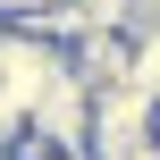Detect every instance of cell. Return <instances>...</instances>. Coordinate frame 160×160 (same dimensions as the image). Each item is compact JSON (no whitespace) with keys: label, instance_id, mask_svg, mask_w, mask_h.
Masks as SVG:
<instances>
[{"label":"cell","instance_id":"obj_2","mask_svg":"<svg viewBox=\"0 0 160 160\" xmlns=\"http://www.w3.org/2000/svg\"><path fill=\"white\" fill-rule=\"evenodd\" d=\"M25 127L42 135V143H59V152H84V127H93V84L76 76V59L25 101Z\"/></svg>","mask_w":160,"mask_h":160},{"label":"cell","instance_id":"obj_1","mask_svg":"<svg viewBox=\"0 0 160 160\" xmlns=\"http://www.w3.org/2000/svg\"><path fill=\"white\" fill-rule=\"evenodd\" d=\"M160 143V93H143L135 76L127 84H110V93H93V127H84V152L93 160H127Z\"/></svg>","mask_w":160,"mask_h":160},{"label":"cell","instance_id":"obj_5","mask_svg":"<svg viewBox=\"0 0 160 160\" xmlns=\"http://www.w3.org/2000/svg\"><path fill=\"white\" fill-rule=\"evenodd\" d=\"M17 143H25V101H17V93H0V160L17 152Z\"/></svg>","mask_w":160,"mask_h":160},{"label":"cell","instance_id":"obj_6","mask_svg":"<svg viewBox=\"0 0 160 160\" xmlns=\"http://www.w3.org/2000/svg\"><path fill=\"white\" fill-rule=\"evenodd\" d=\"M127 160H160V143H143V152H127Z\"/></svg>","mask_w":160,"mask_h":160},{"label":"cell","instance_id":"obj_4","mask_svg":"<svg viewBox=\"0 0 160 160\" xmlns=\"http://www.w3.org/2000/svg\"><path fill=\"white\" fill-rule=\"evenodd\" d=\"M68 59H76V76H84L93 93H110V84L135 76V25H84V34L68 42Z\"/></svg>","mask_w":160,"mask_h":160},{"label":"cell","instance_id":"obj_3","mask_svg":"<svg viewBox=\"0 0 160 160\" xmlns=\"http://www.w3.org/2000/svg\"><path fill=\"white\" fill-rule=\"evenodd\" d=\"M59 68H68V51H59L51 34H34V25H17V17H8V34H0V93L34 101Z\"/></svg>","mask_w":160,"mask_h":160},{"label":"cell","instance_id":"obj_7","mask_svg":"<svg viewBox=\"0 0 160 160\" xmlns=\"http://www.w3.org/2000/svg\"><path fill=\"white\" fill-rule=\"evenodd\" d=\"M0 34H8V17H0Z\"/></svg>","mask_w":160,"mask_h":160}]
</instances>
